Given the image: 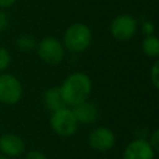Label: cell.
Here are the masks:
<instances>
[{
	"mask_svg": "<svg viewBox=\"0 0 159 159\" xmlns=\"http://www.w3.org/2000/svg\"><path fill=\"white\" fill-rule=\"evenodd\" d=\"M60 89L65 104L72 108L89 98L92 81L84 72H72L62 81Z\"/></svg>",
	"mask_w": 159,
	"mask_h": 159,
	"instance_id": "obj_1",
	"label": "cell"
},
{
	"mask_svg": "<svg viewBox=\"0 0 159 159\" xmlns=\"http://www.w3.org/2000/svg\"><path fill=\"white\" fill-rule=\"evenodd\" d=\"M92 42V30L82 22L71 24L63 32L62 43L66 50L73 53L86 51Z\"/></svg>",
	"mask_w": 159,
	"mask_h": 159,
	"instance_id": "obj_2",
	"label": "cell"
},
{
	"mask_svg": "<svg viewBox=\"0 0 159 159\" xmlns=\"http://www.w3.org/2000/svg\"><path fill=\"white\" fill-rule=\"evenodd\" d=\"M36 53L39 58L47 65H58L65 58L66 48L62 41L55 36H46L36 43Z\"/></svg>",
	"mask_w": 159,
	"mask_h": 159,
	"instance_id": "obj_3",
	"label": "cell"
},
{
	"mask_svg": "<svg viewBox=\"0 0 159 159\" xmlns=\"http://www.w3.org/2000/svg\"><path fill=\"white\" fill-rule=\"evenodd\" d=\"M50 125L60 137H72L78 129V122L71 107H62L51 112Z\"/></svg>",
	"mask_w": 159,
	"mask_h": 159,
	"instance_id": "obj_4",
	"label": "cell"
},
{
	"mask_svg": "<svg viewBox=\"0 0 159 159\" xmlns=\"http://www.w3.org/2000/svg\"><path fill=\"white\" fill-rule=\"evenodd\" d=\"M22 83L10 72L0 73V103L5 106H14L22 98Z\"/></svg>",
	"mask_w": 159,
	"mask_h": 159,
	"instance_id": "obj_5",
	"label": "cell"
},
{
	"mask_svg": "<svg viewBox=\"0 0 159 159\" xmlns=\"http://www.w3.org/2000/svg\"><path fill=\"white\" fill-rule=\"evenodd\" d=\"M138 30V21L134 16L129 15V14H120L117 15L109 26V31L111 35L122 42L129 41L134 37V35L137 34Z\"/></svg>",
	"mask_w": 159,
	"mask_h": 159,
	"instance_id": "obj_6",
	"label": "cell"
},
{
	"mask_svg": "<svg viewBox=\"0 0 159 159\" xmlns=\"http://www.w3.org/2000/svg\"><path fill=\"white\" fill-rule=\"evenodd\" d=\"M87 142L92 149L97 152H106L113 148L116 143V135L107 127H96L89 132Z\"/></svg>",
	"mask_w": 159,
	"mask_h": 159,
	"instance_id": "obj_7",
	"label": "cell"
},
{
	"mask_svg": "<svg viewBox=\"0 0 159 159\" xmlns=\"http://www.w3.org/2000/svg\"><path fill=\"white\" fill-rule=\"evenodd\" d=\"M154 149L147 139L137 138L127 144L123 152V159H154Z\"/></svg>",
	"mask_w": 159,
	"mask_h": 159,
	"instance_id": "obj_8",
	"label": "cell"
},
{
	"mask_svg": "<svg viewBox=\"0 0 159 159\" xmlns=\"http://www.w3.org/2000/svg\"><path fill=\"white\" fill-rule=\"evenodd\" d=\"M0 152L7 158H17L25 152V142L15 133H4L0 135Z\"/></svg>",
	"mask_w": 159,
	"mask_h": 159,
	"instance_id": "obj_9",
	"label": "cell"
},
{
	"mask_svg": "<svg viewBox=\"0 0 159 159\" xmlns=\"http://www.w3.org/2000/svg\"><path fill=\"white\" fill-rule=\"evenodd\" d=\"M72 111L75 113V117L78 122V124H83V125H88V124H93L97 119H98V108L94 103L89 102L88 99L72 107Z\"/></svg>",
	"mask_w": 159,
	"mask_h": 159,
	"instance_id": "obj_10",
	"label": "cell"
},
{
	"mask_svg": "<svg viewBox=\"0 0 159 159\" xmlns=\"http://www.w3.org/2000/svg\"><path fill=\"white\" fill-rule=\"evenodd\" d=\"M43 104L51 112L57 111L62 107H66L61 94L60 86H52L43 92Z\"/></svg>",
	"mask_w": 159,
	"mask_h": 159,
	"instance_id": "obj_11",
	"label": "cell"
},
{
	"mask_svg": "<svg viewBox=\"0 0 159 159\" xmlns=\"http://www.w3.org/2000/svg\"><path fill=\"white\" fill-rule=\"evenodd\" d=\"M142 51L145 56L152 58L159 57V37L155 35H145L142 41Z\"/></svg>",
	"mask_w": 159,
	"mask_h": 159,
	"instance_id": "obj_12",
	"label": "cell"
},
{
	"mask_svg": "<svg viewBox=\"0 0 159 159\" xmlns=\"http://www.w3.org/2000/svg\"><path fill=\"white\" fill-rule=\"evenodd\" d=\"M36 39L30 34H20L15 39V46L21 52H31L36 47Z\"/></svg>",
	"mask_w": 159,
	"mask_h": 159,
	"instance_id": "obj_13",
	"label": "cell"
},
{
	"mask_svg": "<svg viewBox=\"0 0 159 159\" xmlns=\"http://www.w3.org/2000/svg\"><path fill=\"white\" fill-rule=\"evenodd\" d=\"M11 63V53L6 47L0 46V73L5 72Z\"/></svg>",
	"mask_w": 159,
	"mask_h": 159,
	"instance_id": "obj_14",
	"label": "cell"
},
{
	"mask_svg": "<svg viewBox=\"0 0 159 159\" xmlns=\"http://www.w3.org/2000/svg\"><path fill=\"white\" fill-rule=\"evenodd\" d=\"M149 76H150L152 84L159 91V57L153 63V66L150 68V72H149Z\"/></svg>",
	"mask_w": 159,
	"mask_h": 159,
	"instance_id": "obj_15",
	"label": "cell"
},
{
	"mask_svg": "<svg viewBox=\"0 0 159 159\" xmlns=\"http://www.w3.org/2000/svg\"><path fill=\"white\" fill-rule=\"evenodd\" d=\"M148 142L154 149V152H159V129H155L154 132H152Z\"/></svg>",
	"mask_w": 159,
	"mask_h": 159,
	"instance_id": "obj_16",
	"label": "cell"
},
{
	"mask_svg": "<svg viewBox=\"0 0 159 159\" xmlns=\"http://www.w3.org/2000/svg\"><path fill=\"white\" fill-rule=\"evenodd\" d=\"M9 22H10L9 15L4 11V9H0V32L5 31V30L7 29Z\"/></svg>",
	"mask_w": 159,
	"mask_h": 159,
	"instance_id": "obj_17",
	"label": "cell"
},
{
	"mask_svg": "<svg viewBox=\"0 0 159 159\" xmlns=\"http://www.w3.org/2000/svg\"><path fill=\"white\" fill-rule=\"evenodd\" d=\"M25 159H47V157L40 150H30L29 153H26Z\"/></svg>",
	"mask_w": 159,
	"mask_h": 159,
	"instance_id": "obj_18",
	"label": "cell"
},
{
	"mask_svg": "<svg viewBox=\"0 0 159 159\" xmlns=\"http://www.w3.org/2000/svg\"><path fill=\"white\" fill-rule=\"evenodd\" d=\"M142 30H143V32H144L145 35H152L153 31H154V25H153V22H150V21H145V22H143V25H142Z\"/></svg>",
	"mask_w": 159,
	"mask_h": 159,
	"instance_id": "obj_19",
	"label": "cell"
},
{
	"mask_svg": "<svg viewBox=\"0 0 159 159\" xmlns=\"http://www.w3.org/2000/svg\"><path fill=\"white\" fill-rule=\"evenodd\" d=\"M15 2H16V0H0V9L11 7Z\"/></svg>",
	"mask_w": 159,
	"mask_h": 159,
	"instance_id": "obj_20",
	"label": "cell"
},
{
	"mask_svg": "<svg viewBox=\"0 0 159 159\" xmlns=\"http://www.w3.org/2000/svg\"><path fill=\"white\" fill-rule=\"evenodd\" d=\"M0 159H10V158H7V157L4 155V154H0Z\"/></svg>",
	"mask_w": 159,
	"mask_h": 159,
	"instance_id": "obj_21",
	"label": "cell"
}]
</instances>
